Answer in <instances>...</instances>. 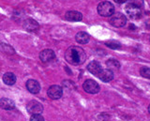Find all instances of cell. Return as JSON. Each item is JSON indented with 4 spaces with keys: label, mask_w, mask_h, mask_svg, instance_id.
Returning <instances> with one entry per match:
<instances>
[{
    "label": "cell",
    "mask_w": 150,
    "mask_h": 121,
    "mask_svg": "<svg viewBox=\"0 0 150 121\" xmlns=\"http://www.w3.org/2000/svg\"><path fill=\"white\" fill-rule=\"evenodd\" d=\"M65 58L68 63L73 65V66H78L86 61V54L83 49L79 46H70L66 51Z\"/></svg>",
    "instance_id": "obj_1"
},
{
    "label": "cell",
    "mask_w": 150,
    "mask_h": 121,
    "mask_svg": "<svg viewBox=\"0 0 150 121\" xmlns=\"http://www.w3.org/2000/svg\"><path fill=\"white\" fill-rule=\"evenodd\" d=\"M98 12L103 17H110L114 14L115 7L109 1H102L98 5Z\"/></svg>",
    "instance_id": "obj_2"
},
{
    "label": "cell",
    "mask_w": 150,
    "mask_h": 121,
    "mask_svg": "<svg viewBox=\"0 0 150 121\" xmlns=\"http://www.w3.org/2000/svg\"><path fill=\"white\" fill-rule=\"evenodd\" d=\"M110 24L115 27H123L127 24V18L121 12L114 13L110 18Z\"/></svg>",
    "instance_id": "obj_3"
},
{
    "label": "cell",
    "mask_w": 150,
    "mask_h": 121,
    "mask_svg": "<svg viewBox=\"0 0 150 121\" xmlns=\"http://www.w3.org/2000/svg\"><path fill=\"white\" fill-rule=\"evenodd\" d=\"M83 88L84 91L89 93V94H97V93H98V91H100V89L98 83L94 80H91V79L86 80L83 83Z\"/></svg>",
    "instance_id": "obj_4"
},
{
    "label": "cell",
    "mask_w": 150,
    "mask_h": 121,
    "mask_svg": "<svg viewBox=\"0 0 150 121\" xmlns=\"http://www.w3.org/2000/svg\"><path fill=\"white\" fill-rule=\"evenodd\" d=\"M27 112L31 115H40L43 111V107L37 100H31L26 105Z\"/></svg>",
    "instance_id": "obj_5"
},
{
    "label": "cell",
    "mask_w": 150,
    "mask_h": 121,
    "mask_svg": "<svg viewBox=\"0 0 150 121\" xmlns=\"http://www.w3.org/2000/svg\"><path fill=\"white\" fill-rule=\"evenodd\" d=\"M126 14L128 15L130 19H139L141 17V8L137 6L131 5V4H128L126 6Z\"/></svg>",
    "instance_id": "obj_6"
},
{
    "label": "cell",
    "mask_w": 150,
    "mask_h": 121,
    "mask_svg": "<svg viewBox=\"0 0 150 121\" xmlns=\"http://www.w3.org/2000/svg\"><path fill=\"white\" fill-rule=\"evenodd\" d=\"M49 98L52 100H58L63 95V89L60 86H52L49 87L48 91H47Z\"/></svg>",
    "instance_id": "obj_7"
},
{
    "label": "cell",
    "mask_w": 150,
    "mask_h": 121,
    "mask_svg": "<svg viewBox=\"0 0 150 121\" xmlns=\"http://www.w3.org/2000/svg\"><path fill=\"white\" fill-rule=\"evenodd\" d=\"M55 58V54L53 50L45 49L40 53V59L42 63H49Z\"/></svg>",
    "instance_id": "obj_8"
},
{
    "label": "cell",
    "mask_w": 150,
    "mask_h": 121,
    "mask_svg": "<svg viewBox=\"0 0 150 121\" xmlns=\"http://www.w3.org/2000/svg\"><path fill=\"white\" fill-rule=\"evenodd\" d=\"M26 88L32 94H38L40 91V85L38 81L30 79L26 82Z\"/></svg>",
    "instance_id": "obj_9"
},
{
    "label": "cell",
    "mask_w": 150,
    "mask_h": 121,
    "mask_svg": "<svg viewBox=\"0 0 150 121\" xmlns=\"http://www.w3.org/2000/svg\"><path fill=\"white\" fill-rule=\"evenodd\" d=\"M23 28L27 32H36L39 30L40 25L39 24L33 19H26L23 22Z\"/></svg>",
    "instance_id": "obj_10"
},
{
    "label": "cell",
    "mask_w": 150,
    "mask_h": 121,
    "mask_svg": "<svg viewBox=\"0 0 150 121\" xmlns=\"http://www.w3.org/2000/svg\"><path fill=\"white\" fill-rule=\"evenodd\" d=\"M65 19L69 22H79L83 19V15H82V13L79 11H70L65 14Z\"/></svg>",
    "instance_id": "obj_11"
},
{
    "label": "cell",
    "mask_w": 150,
    "mask_h": 121,
    "mask_svg": "<svg viewBox=\"0 0 150 121\" xmlns=\"http://www.w3.org/2000/svg\"><path fill=\"white\" fill-rule=\"evenodd\" d=\"M87 69L89 72H91L92 74H94V75L98 76L103 69V68L98 61H92L87 65Z\"/></svg>",
    "instance_id": "obj_12"
},
{
    "label": "cell",
    "mask_w": 150,
    "mask_h": 121,
    "mask_svg": "<svg viewBox=\"0 0 150 121\" xmlns=\"http://www.w3.org/2000/svg\"><path fill=\"white\" fill-rule=\"evenodd\" d=\"M98 77L100 79L102 82H110L114 78V73L112 71H110L109 69H103L100 71V73L98 74Z\"/></svg>",
    "instance_id": "obj_13"
},
{
    "label": "cell",
    "mask_w": 150,
    "mask_h": 121,
    "mask_svg": "<svg viewBox=\"0 0 150 121\" xmlns=\"http://www.w3.org/2000/svg\"><path fill=\"white\" fill-rule=\"evenodd\" d=\"M0 108L4 110H12L15 108V103L11 99L2 98V99H0Z\"/></svg>",
    "instance_id": "obj_14"
},
{
    "label": "cell",
    "mask_w": 150,
    "mask_h": 121,
    "mask_svg": "<svg viewBox=\"0 0 150 121\" xmlns=\"http://www.w3.org/2000/svg\"><path fill=\"white\" fill-rule=\"evenodd\" d=\"M75 40L80 44H86L87 43L89 40H90V36H89L86 32H79L75 36Z\"/></svg>",
    "instance_id": "obj_15"
},
{
    "label": "cell",
    "mask_w": 150,
    "mask_h": 121,
    "mask_svg": "<svg viewBox=\"0 0 150 121\" xmlns=\"http://www.w3.org/2000/svg\"><path fill=\"white\" fill-rule=\"evenodd\" d=\"M3 82L7 86H13L16 83V76L12 72H6L3 75Z\"/></svg>",
    "instance_id": "obj_16"
},
{
    "label": "cell",
    "mask_w": 150,
    "mask_h": 121,
    "mask_svg": "<svg viewBox=\"0 0 150 121\" xmlns=\"http://www.w3.org/2000/svg\"><path fill=\"white\" fill-rule=\"evenodd\" d=\"M106 66L110 71H117L120 69V63L116 59H109L106 61Z\"/></svg>",
    "instance_id": "obj_17"
},
{
    "label": "cell",
    "mask_w": 150,
    "mask_h": 121,
    "mask_svg": "<svg viewBox=\"0 0 150 121\" xmlns=\"http://www.w3.org/2000/svg\"><path fill=\"white\" fill-rule=\"evenodd\" d=\"M105 45L108 46L109 48L111 49H120L121 48V44L116 40H109V41H106Z\"/></svg>",
    "instance_id": "obj_18"
},
{
    "label": "cell",
    "mask_w": 150,
    "mask_h": 121,
    "mask_svg": "<svg viewBox=\"0 0 150 121\" xmlns=\"http://www.w3.org/2000/svg\"><path fill=\"white\" fill-rule=\"evenodd\" d=\"M140 74L144 78L150 79V68L147 67H143L140 69Z\"/></svg>",
    "instance_id": "obj_19"
},
{
    "label": "cell",
    "mask_w": 150,
    "mask_h": 121,
    "mask_svg": "<svg viewBox=\"0 0 150 121\" xmlns=\"http://www.w3.org/2000/svg\"><path fill=\"white\" fill-rule=\"evenodd\" d=\"M129 4H131V5L137 6V7H142L144 4V0H128Z\"/></svg>",
    "instance_id": "obj_20"
},
{
    "label": "cell",
    "mask_w": 150,
    "mask_h": 121,
    "mask_svg": "<svg viewBox=\"0 0 150 121\" xmlns=\"http://www.w3.org/2000/svg\"><path fill=\"white\" fill-rule=\"evenodd\" d=\"M30 121H44V118L41 115H32Z\"/></svg>",
    "instance_id": "obj_21"
},
{
    "label": "cell",
    "mask_w": 150,
    "mask_h": 121,
    "mask_svg": "<svg viewBox=\"0 0 150 121\" xmlns=\"http://www.w3.org/2000/svg\"><path fill=\"white\" fill-rule=\"evenodd\" d=\"M115 2H116V3H118V4H123V3H126L128 0H114Z\"/></svg>",
    "instance_id": "obj_22"
},
{
    "label": "cell",
    "mask_w": 150,
    "mask_h": 121,
    "mask_svg": "<svg viewBox=\"0 0 150 121\" xmlns=\"http://www.w3.org/2000/svg\"><path fill=\"white\" fill-rule=\"evenodd\" d=\"M145 24H146V26H147L148 28L150 29V20H149V21H147L146 23H145Z\"/></svg>",
    "instance_id": "obj_23"
},
{
    "label": "cell",
    "mask_w": 150,
    "mask_h": 121,
    "mask_svg": "<svg viewBox=\"0 0 150 121\" xmlns=\"http://www.w3.org/2000/svg\"><path fill=\"white\" fill-rule=\"evenodd\" d=\"M148 112H149V114H150V105L148 106Z\"/></svg>",
    "instance_id": "obj_24"
}]
</instances>
